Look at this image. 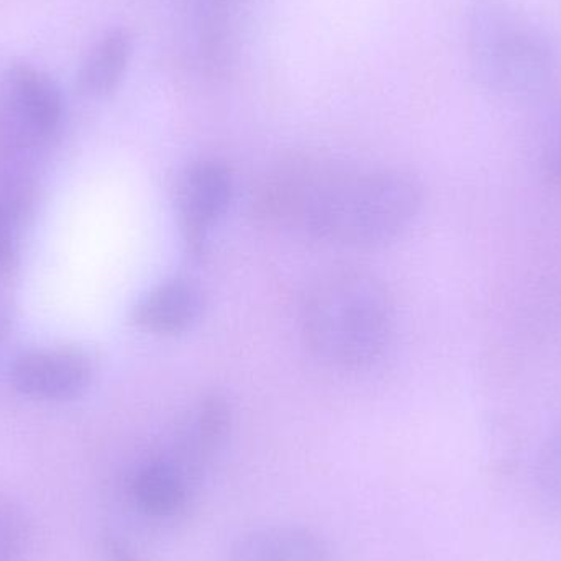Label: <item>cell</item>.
<instances>
[{
	"instance_id": "cell-1",
	"label": "cell",
	"mask_w": 561,
	"mask_h": 561,
	"mask_svg": "<svg viewBox=\"0 0 561 561\" xmlns=\"http://www.w3.org/2000/svg\"><path fill=\"white\" fill-rule=\"evenodd\" d=\"M421 206V186L408 173L330 167L300 230L336 245H385L408 230Z\"/></svg>"
},
{
	"instance_id": "cell-2",
	"label": "cell",
	"mask_w": 561,
	"mask_h": 561,
	"mask_svg": "<svg viewBox=\"0 0 561 561\" xmlns=\"http://www.w3.org/2000/svg\"><path fill=\"white\" fill-rule=\"evenodd\" d=\"M304 336L317 358L336 369H363L391 342L394 307L381 280L340 272L320 280L307 297Z\"/></svg>"
},
{
	"instance_id": "cell-3",
	"label": "cell",
	"mask_w": 561,
	"mask_h": 561,
	"mask_svg": "<svg viewBox=\"0 0 561 561\" xmlns=\"http://www.w3.org/2000/svg\"><path fill=\"white\" fill-rule=\"evenodd\" d=\"M465 30L471 72L488 91L503 98H534L556 79V45L510 0H471Z\"/></svg>"
},
{
	"instance_id": "cell-4",
	"label": "cell",
	"mask_w": 561,
	"mask_h": 561,
	"mask_svg": "<svg viewBox=\"0 0 561 561\" xmlns=\"http://www.w3.org/2000/svg\"><path fill=\"white\" fill-rule=\"evenodd\" d=\"M236 194L229 164L203 160L184 171L176 194V213L187 249L201 255L209 233L224 219Z\"/></svg>"
},
{
	"instance_id": "cell-5",
	"label": "cell",
	"mask_w": 561,
	"mask_h": 561,
	"mask_svg": "<svg viewBox=\"0 0 561 561\" xmlns=\"http://www.w3.org/2000/svg\"><path fill=\"white\" fill-rule=\"evenodd\" d=\"M0 102L15 134L28 144L49 140L61 127V91L48 75L33 66L13 65L3 72Z\"/></svg>"
},
{
	"instance_id": "cell-6",
	"label": "cell",
	"mask_w": 561,
	"mask_h": 561,
	"mask_svg": "<svg viewBox=\"0 0 561 561\" xmlns=\"http://www.w3.org/2000/svg\"><path fill=\"white\" fill-rule=\"evenodd\" d=\"M94 362L76 348L33 350L16 356L10 366L13 389L38 401L78 398L94 378Z\"/></svg>"
},
{
	"instance_id": "cell-7",
	"label": "cell",
	"mask_w": 561,
	"mask_h": 561,
	"mask_svg": "<svg viewBox=\"0 0 561 561\" xmlns=\"http://www.w3.org/2000/svg\"><path fill=\"white\" fill-rule=\"evenodd\" d=\"M230 427L232 412L226 399L207 396L194 404L181 421L170 451L163 457L197 486L214 458L226 447Z\"/></svg>"
},
{
	"instance_id": "cell-8",
	"label": "cell",
	"mask_w": 561,
	"mask_h": 561,
	"mask_svg": "<svg viewBox=\"0 0 561 561\" xmlns=\"http://www.w3.org/2000/svg\"><path fill=\"white\" fill-rule=\"evenodd\" d=\"M204 293L187 278H171L154 286L135 306V325L153 335L173 336L193 329L204 312Z\"/></svg>"
},
{
	"instance_id": "cell-9",
	"label": "cell",
	"mask_w": 561,
	"mask_h": 561,
	"mask_svg": "<svg viewBox=\"0 0 561 561\" xmlns=\"http://www.w3.org/2000/svg\"><path fill=\"white\" fill-rule=\"evenodd\" d=\"M196 484L164 457L141 465L130 481L135 506L148 519L173 523L190 510Z\"/></svg>"
},
{
	"instance_id": "cell-10",
	"label": "cell",
	"mask_w": 561,
	"mask_h": 561,
	"mask_svg": "<svg viewBox=\"0 0 561 561\" xmlns=\"http://www.w3.org/2000/svg\"><path fill=\"white\" fill-rule=\"evenodd\" d=\"M229 561H330L325 540L299 526H270L242 534Z\"/></svg>"
},
{
	"instance_id": "cell-11",
	"label": "cell",
	"mask_w": 561,
	"mask_h": 561,
	"mask_svg": "<svg viewBox=\"0 0 561 561\" xmlns=\"http://www.w3.org/2000/svg\"><path fill=\"white\" fill-rule=\"evenodd\" d=\"M134 51V39L124 28L108 30L92 48L78 76L79 91L105 98L121 84Z\"/></svg>"
},
{
	"instance_id": "cell-12",
	"label": "cell",
	"mask_w": 561,
	"mask_h": 561,
	"mask_svg": "<svg viewBox=\"0 0 561 561\" xmlns=\"http://www.w3.org/2000/svg\"><path fill=\"white\" fill-rule=\"evenodd\" d=\"M237 0H199L197 2V25L201 26V51H206L209 65L226 62L227 43L230 42L233 9Z\"/></svg>"
},
{
	"instance_id": "cell-13",
	"label": "cell",
	"mask_w": 561,
	"mask_h": 561,
	"mask_svg": "<svg viewBox=\"0 0 561 561\" xmlns=\"http://www.w3.org/2000/svg\"><path fill=\"white\" fill-rule=\"evenodd\" d=\"M30 539V523L19 504L0 500V561H20Z\"/></svg>"
},
{
	"instance_id": "cell-14",
	"label": "cell",
	"mask_w": 561,
	"mask_h": 561,
	"mask_svg": "<svg viewBox=\"0 0 561 561\" xmlns=\"http://www.w3.org/2000/svg\"><path fill=\"white\" fill-rule=\"evenodd\" d=\"M536 480L543 497L561 504V424L550 434L540 451Z\"/></svg>"
},
{
	"instance_id": "cell-15",
	"label": "cell",
	"mask_w": 561,
	"mask_h": 561,
	"mask_svg": "<svg viewBox=\"0 0 561 561\" xmlns=\"http://www.w3.org/2000/svg\"><path fill=\"white\" fill-rule=\"evenodd\" d=\"M23 207L16 197L0 199V270L10 268L19 255Z\"/></svg>"
},
{
	"instance_id": "cell-16",
	"label": "cell",
	"mask_w": 561,
	"mask_h": 561,
	"mask_svg": "<svg viewBox=\"0 0 561 561\" xmlns=\"http://www.w3.org/2000/svg\"><path fill=\"white\" fill-rule=\"evenodd\" d=\"M540 160L547 176L561 186V107L553 112L543 127Z\"/></svg>"
},
{
	"instance_id": "cell-17",
	"label": "cell",
	"mask_w": 561,
	"mask_h": 561,
	"mask_svg": "<svg viewBox=\"0 0 561 561\" xmlns=\"http://www.w3.org/2000/svg\"><path fill=\"white\" fill-rule=\"evenodd\" d=\"M101 546L107 561H144L127 542L118 539V537H102Z\"/></svg>"
},
{
	"instance_id": "cell-18",
	"label": "cell",
	"mask_w": 561,
	"mask_h": 561,
	"mask_svg": "<svg viewBox=\"0 0 561 561\" xmlns=\"http://www.w3.org/2000/svg\"><path fill=\"white\" fill-rule=\"evenodd\" d=\"M3 332V317L2 313H0V335H2Z\"/></svg>"
}]
</instances>
